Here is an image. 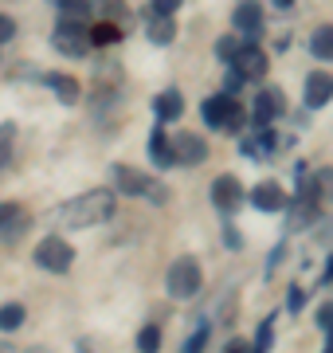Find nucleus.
<instances>
[{
    "label": "nucleus",
    "instance_id": "f257e3e1",
    "mask_svg": "<svg viewBox=\"0 0 333 353\" xmlns=\"http://www.w3.org/2000/svg\"><path fill=\"white\" fill-rule=\"evenodd\" d=\"M118 212V196L114 189H90L75 201H67L63 208H55V224L63 228H90V224H106Z\"/></svg>",
    "mask_w": 333,
    "mask_h": 353
},
{
    "label": "nucleus",
    "instance_id": "f03ea898",
    "mask_svg": "<svg viewBox=\"0 0 333 353\" xmlns=\"http://www.w3.org/2000/svg\"><path fill=\"white\" fill-rule=\"evenodd\" d=\"M114 189L126 192V196H149L153 204H165L169 201V189L153 176H145L141 169L133 165H114Z\"/></svg>",
    "mask_w": 333,
    "mask_h": 353
},
{
    "label": "nucleus",
    "instance_id": "7ed1b4c3",
    "mask_svg": "<svg viewBox=\"0 0 333 353\" xmlns=\"http://www.w3.org/2000/svg\"><path fill=\"white\" fill-rule=\"evenodd\" d=\"M200 114H204V122L212 130H244V122H247V106H239L231 94H212V99H204Z\"/></svg>",
    "mask_w": 333,
    "mask_h": 353
},
{
    "label": "nucleus",
    "instance_id": "20e7f679",
    "mask_svg": "<svg viewBox=\"0 0 333 353\" xmlns=\"http://www.w3.org/2000/svg\"><path fill=\"white\" fill-rule=\"evenodd\" d=\"M55 51H63L67 59H87L90 55V24H78V20H59L52 32Z\"/></svg>",
    "mask_w": 333,
    "mask_h": 353
},
{
    "label": "nucleus",
    "instance_id": "39448f33",
    "mask_svg": "<svg viewBox=\"0 0 333 353\" xmlns=\"http://www.w3.org/2000/svg\"><path fill=\"white\" fill-rule=\"evenodd\" d=\"M36 263L43 271H52V275H67L71 263H75V248L67 240H59V236H43L36 243Z\"/></svg>",
    "mask_w": 333,
    "mask_h": 353
},
{
    "label": "nucleus",
    "instance_id": "423d86ee",
    "mask_svg": "<svg viewBox=\"0 0 333 353\" xmlns=\"http://www.w3.org/2000/svg\"><path fill=\"white\" fill-rule=\"evenodd\" d=\"M200 263H196V259H189V255H184V259H177V263L169 267V294H173V299H193L196 290H200Z\"/></svg>",
    "mask_w": 333,
    "mask_h": 353
},
{
    "label": "nucleus",
    "instance_id": "0eeeda50",
    "mask_svg": "<svg viewBox=\"0 0 333 353\" xmlns=\"http://www.w3.org/2000/svg\"><path fill=\"white\" fill-rule=\"evenodd\" d=\"M244 201H247V189L239 185V176L224 173V176H216V181H212V204H216L219 212H228V216H231Z\"/></svg>",
    "mask_w": 333,
    "mask_h": 353
},
{
    "label": "nucleus",
    "instance_id": "6e6552de",
    "mask_svg": "<svg viewBox=\"0 0 333 353\" xmlns=\"http://www.w3.org/2000/svg\"><path fill=\"white\" fill-rule=\"evenodd\" d=\"M169 145H173V161L177 165H200L208 161V141L200 138V134H173L169 138Z\"/></svg>",
    "mask_w": 333,
    "mask_h": 353
},
{
    "label": "nucleus",
    "instance_id": "1a4fd4ad",
    "mask_svg": "<svg viewBox=\"0 0 333 353\" xmlns=\"http://www.w3.org/2000/svg\"><path fill=\"white\" fill-rule=\"evenodd\" d=\"M231 63H235V71L244 79H255L259 83V79L267 75V51L259 48V43H239V51H235Z\"/></svg>",
    "mask_w": 333,
    "mask_h": 353
},
{
    "label": "nucleus",
    "instance_id": "9d476101",
    "mask_svg": "<svg viewBox=\"0 0 333 353\" xmlns=\"http://www.w3.org/2000/svg\"><path fill=\"white\" fill-rule=\"evenodd\" d=\"M247 201L255 204L259 212H286V204H290L279 181H259L255 189H251V196H247Z\"/></svg>",
    "mask_w": 333,
    "mask_h": 353
},
{
    "label": "nucleus",
    "instance_id": "9b49d317",
    "mask_svg": "<svg viewBox=\"0 0 333 353\" xmlns=\"http://www.w3.org/2000/svg\"><path fill=\"white\" fill-rule=\"evenodd\" d=\"M28 224H32V216H28L24 204H16V201L0 204V240H4V243H12Z\"/></svg>",
    "mask_w": 333,
    "mask_h": 353
},
{
    "label": "nucleus",
    "instance_id": "f8f14e48",
    "mask_svg": "<svg viewBox=\"0 0 333 353\" xmlns=\"http://www.w3.org/2000/svg\"><path fill=\"white\" fill-rule=\"evenodd\" d=\"M251 106H255V110H251V118H255L259 126H270V122L286 110V94H282L279 87H267V90H259V99L251 102Z\"/></svg>",
    "mask_w": 333,
    "mask_h": 353
},
{
    "label": "nucleus",
    "instance_id": "ddd939ff",
    "mask_svg": "<svg viewBox=\"0 0 333 353\" xmlns=\"http://www.w3.org/2000/svg\"><path fill=\"white\" fill-rule=\"evenodd\" d=\"M145 36L153 48H169L173 39H177V24H173V16L165 12H153V4L145 8Z\"/></svg>",
    "mask_w": 333,
    "mask_h": 353
},
{
    "label": "nucleus",
    "instance_id": "4468645a",
    "mask_svg": "<svg viewBox=\"0 0 333 353\" xmlns=\"http://www.w3.org/2000/svg\"><path fill=\"white\" fill-rule=\"evenodd\" d=\"M306 106L310 110H318V106H325V102L333 99V79L325 75V71H310V79H306Z\"/></svg>",
    "mask_w": 333,
    "mask_h": 353
},
{
    "label": "nucleus",
    "instance_id": "2eb2a0df",
    "mask_svg": "<svg viewBox=\"0 0 333 353\" xmlns=\"http://www.w3.org/2000/svg\"><path fill=\"white\" fill-rule=\"evenodd\" d=\"M153 114L157 118H161V122H173V118H180V114H184V99H180V90H161V94H157L153 99Z\"/></svg>",
    "mask_w": 333,
    "mask_h": 353
},
{
    "label": "nucleus",
    "instance_id": "dca6fc26",
    "mask_svg": "<svg viewBox=\"0 0 333 353\" xmlns=\"http://www.w3.org/2000/svg\"><path fill=\"white\" fill-rule=\"evenodd\" d=\"M235 28H239L244 36H251V39L263 32V12H259L255 0H247V4H239V8H235Z\"/></svg>",
    "mask_w": 333,
    "mask_h": 353
},
{
    "label": "nucleus",
    "instance_id": "f3484780",
    "mask_svg": "<svg viewBox=\"0 0 333 353\" xmlns=\"http://www.w3.org/2000/svg\"><path fill=\"white\" fill-rule=\"evenodd\" d=\"M43 83L55 90V99L63 102V106H75L78 94H83V90H78V83L71 75H43Z\"/></svg>",
    "mask_w": 333,
    "mask_h": 353
},
{
    "label": "nucleus",
    "instance_id": "a211bd4d",
    "mask_svg": "<svg viewBox=\"0 0 333 353\" xmlns=\"http://www.w3.org/2000/svg\"><path fill=\"white\" fill-rule=\"evenodd\" d=\"M290 208V232H302V228L318 216V201H310V196H298L294 204H286Z\"/></svg>",
    "mask_w": 333,
    "mask_h": 353
},
{
    "label": "nucleus",
    "instance_id": "6ab92c4d",
    "mask_svg": "<svg viewBox=\"0 0 333 353\" xmlns=\"http://www.w3.org/2000/svg\"><path fill=\"white\" fill-rule=\"evenodd\" d=\"M149 157H153L161 169L177 165V161H173V145H169V134H165V130H153V134H149Z\"/></svg>",
    "mask_w": 333,
    "mask_h": 353
},
{
    "label": "nucleus",
    "instance_id": "aec40b11",
    "mask_svg": "<svg viewBox=\"0 0 333 353\" xmlns=\"http://www.w3.org/2000/svg\"><path fill=\"white\" fill-rule=\"evenodd\" d=\"M239 150H244L247 157H267V153L275 150V134L263 130V134H255V138H244L239 141Z\"/></svg>",
    "mask_w": 333,
    "mask_h": 353
},
{
    "label": "nucleus",
    "instance_id": "412c9836",
    "mask_svg": "<svg viewBox=\"0 0 333 353\" xmlns=\"http://www.w3.org/2000/svg\"><path fill=\"white\" fill-rule=\"evenodd\" d=\"M110 43H122V28L118 24H94L90 28V48H110Z\"/></svg>",
    "mask_w": 333,
    "mask_h": 353
},
{
    "label": "nucleus",
    "instance_id": "4be33fe9",
    "mask_svg": "<svg viewBox=\"0 0 333 353\" xmlns=\"http://www.w3.org/2000/svg\"><path fill=\"white\" fill-rule=\"evenodd\" d=\"M310 51L318 59H333V24H321L314 36H310Z\"/></svg>",
    "mask_w": 333,
    "mask_h": 353
},
{
    "label": "nucleus",
    "instance_id": "5701e85b",
    "mask_svg": "<svg viewBox=\"0 0 333 353\" xmlns=\"http://www.w3.org/2000/svg\"><path fill=\"white\" fill-rule=\"evenodd\" d=\"M310 176H314V201H333V169H318Z\"/></svg>",
    "mask_w": 333,
    "mask_h": 353
},
{
    "label": "nucleus",
    "instance_id": "b1692460",
    "mask_svg": "<svg viewBox=\"0 0 333 353\" xmlns=\"http://www.w3.org/2000/svg\"><path fill=\"white\" fill-rule=\"evenodd\" d=\"M20 326H24V306H20V303L0 306V330H8V334H12V330H20Z\"/></svg>",
    "mask_w": 333,
    "mask_h": 353
},
{
    "label": "nucleus",
    "instance_id": "393cba45",
    "mask_svg": "<svg viewBox=\"0 0 333 353\" xmlns=\"http://www.w3.org/2000/svg\"><path fill=\"white\" fill-rule=\"evenodd\" d=\"M59 8H63V20H78V24H87L90 0H59Z\"/></svg>",
    "mask_w": 333,
    "mask_h": 353
},
{
    "label": "nucleus",
    "instance_id": "a878e982",
    "mask_svg": "<svg viewBox=\"0 0 333 353\" xmlns=\"http://www.w3.org/2000/svg\"><path fill=\"white\" fill-rule=\"evenodd\" d=\"M138 350L141 353H157L161 350V326H145L138 334Z\"/></svg>",
    "mask_w": 333,
    "mask_h": 353
},
{
    "label": "nucleus",
    "instance_id": "bb28decb",
    "mask_svg": "<svg viewBox=\"0 0 333 353\" xmlns=\"http://www.w3.org/2000/svg\"><path fill=\"white\" fill-rule=\"evenodd\" d=\"M12 141H16V126L4 122V126H0V169L8 165V157H12Z\"/></svg>",
    "mask_w": 333,
    "mask_h": 353
},
{
    "label": "nucleus",
    "instance_id": "cd10ccee",
    "mask_svg": "<svg viewBox=\"0 0 333 353\" xmlns=\"http://www.w3.org/2000/svg\"><path fill=\"white\" fill-rule=\"evenodd\" d=\"M235 51H239V39H235V36H219L216 39V55L224 59V63H231V59H235Z\"/></svg>",
    "mask_w": 333,
    "mask_h": 353
},
{
    "label": "nucleus",
    "instance_id": "c85d7f7f",
    "mask_svg": "<svg viewBox=\"0 0 333 353\" xmlns=\"http://www.w3.org/2000/svg\"><path fill=\"white\" fill-rule=\"evenodd\" d=\"M270 341H275V318H267L263 326H259V338H255V353H267Z\"/></svg>",
    "mask_w": 333,
    "mask_h": 353
},
{
    "label": "nucleus",
    "instance_id": "c756f323",
    "mask_svg": "<svg viewBox=\"0 0 333 353\" xmlns=\"http://www.w3.org/2000/svg\"><path fill=\"white\" fill-rule=\"evenodd\" d=\"M208 334H212L208 326H196V334H193L189 341H184V350H180V353H204V345H208Z\"/></svg>",
    "mask_w": 333,
    "mask_h": 353
},
{
    "label": "nucleus",
    "instance_id": "7c9ffc66",
    "mask_svg": "<svg viewBox=\"0 0 333 353\" xmlns=\"http://www.w3.org/2000/svg\"><path fill=\"white\" fill-rule=\"evenodd\" d=\"M318 326L325 330V334H333V303H325V306L318 310Z\"/></svg>",
    "mask_w": 333,
    "mask_h": 353
},
{
    "label": "nucleus",
    "instance_id": "2f4dec72",
    "mask_svg": "<svg viewBox=\"0 0 333 353\" xmlns=\"http://www.w3.org/2000/svg\"><path fill=\"white\" fill-rule=\"evenodd\" d=\"M224 353H255V345H251L247 338H231V341H228V350H224Z\"/></svg>",
    "mask_w": 333,
    "mask_h": 353
},
{
    "label": "nucleus",
    "instance_id": "473e14b6",
    "mask_svg": "<svg viewBox=\"0 0 333 353\" xmlns=\"http://www.w3.org/2000/svg\"><path fill=\"white\" fill-rule=\"evenodd\" d=\"M302 303H306V290H302V287H290V299H286V306L298 314V310H302Z\"/></svg>",
    "mask_w": 333,
    "mask_h": 353
},
{
    "label": "nucleus",
    "instance_id": "72a5a7b5",
    "mask_svg": "<svg viewBox=\"0 0 333 353\" xmlns=\"http://www.w3.org/2000/svg\"><path fill=\"white\" fill-rule=\"evenodd\" d=\"M12 36H16V20H8V16H0V43H8Z\"/></svg>",
    "mask_w": 333,
    "mask_h": 353
},
{
    "label": "nucleus",
    "instance_id": "f704fd0d",
    "mask_svg": "<svg viewBox=\"0 0 333 353\" xmlns=\"http://www.w3.org/2000/svg\"><path fill=\"white\" fill-rule=\"evenodd\" d=\"M180 8V0H153V12H165V16H173Z\"/></svg>",
    "mask_w": 333,
    "mask_h": 353
},
{
    "label": "nucleus",
    "instance_id": "c9c22d12",
    "mask_svg": "<svg viewBox=\"0 0 333 353\" xmlns=\"http://www.w3.org/2000/svg\"><path fill=\"white\" fill-rule=\"evenodd\" d=\"M239 83H244V75H239V71L231 67V71H228V90H239Z\"/></svg>",
    "mask_w": 333,
    "mask_h": 353
},
{
    "label": "nucleus",
    "instance_id": "e433bc0d",
    "mask_svg": "<svg viewBox=\"0 0 333 353\" xmlns=\"http://www.w3.org/2000/svg\"><path fill=\"white\" fill-rule=\"evenodd\" d=\"M224 232H228V236H224V240H228V248H239V232H235V228H224Z\"/></svg>",
    "mask_w": 333,
    "mask_h": 353
},
{
    "label": "nucleus",
    "instance_id": "4c0bfd02",
    "mask_svg": "<svg viewBox=\"0 0 333 353\" xmlns=\"http://www.w3.org/2000/svg\"><path fill=\"white\" fill-rule=\"evenodd\" d=\"M275 4H279V8H290V4H294V0H275Z\"/></svg>",
    "mask_w": 333,
    "mask_h": 353
},
{
    "label": "nucleus",
    "instance_id": "58836bf2",
    "mask_svg": "<svg viewBox=\"0 0 333 353\" xmlns=\"http://www.w3.org/2000/svg\"><path fill=\"white\" fill-rule=\"evenodd\" d=\"M325 279H330V283H333V255H330V271H325Z\"/></svg>",
    "mask_w": 333,
    "mask_h": 353
},
{
    "label": "nucleus",
    "instance_id": "ea45409f",
    "mask_svg": "<svg viewBox=\"0 0 333 353\" xmlns=\"http://www.w3.org/2000/svg\"><path fill=\"white\" fill-rule=\"evenodd\" d=\"M0 353H16V350H12V345H0Z\"/></svg>",
    "mask_w": 333,
    "mask_h": 353
},
{
    "label": "nucleus",
    "instance_id": "a19ab883",
    "mask_svg": "<svg viewBox=\"0 0 333 353\" xmlns=\"http://www.w3.org/2000/svg\"><path fill=\"white\" fill-rule=\"evenodd\" d=\"M78 353H90V350H87V345H78Z\"/></svg>",
    "mask_w": 333,
    "mask_h": 353
}]
</instances>
